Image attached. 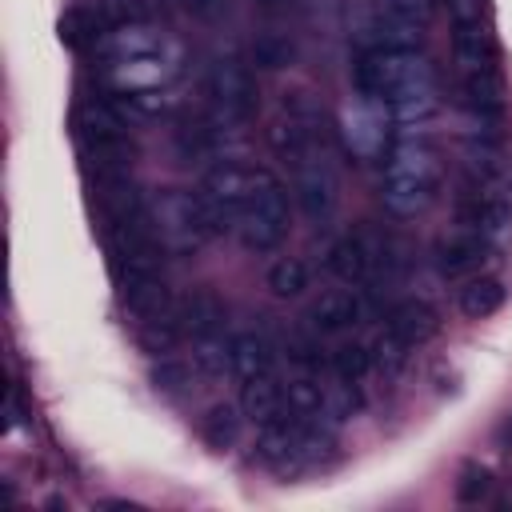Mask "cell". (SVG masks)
<instances>
[{"instance_id": "cell-1", "label": "cell", "mask_w": 512, "mask_h": 512, "mask_svg": "<svg viewBox=\"0 0 512 512\" xmlns=\"http://www.w3.org/2000/svg\"><path fill=\"white\" fill-rule=\"evenodd\" d=\"M100 72L120 96H148L168 88L180 76V44L168 32H156L148 20L144 24H120L108 28L96 44Z\"/></svg>"}, {"instance_id": "cell-2", "label": "cell", "mask_w": 512, "mask_h": 512, "mask_svg": "<svg viewBox=\"0 0 512 512\" xmlns=\"http://www.w3.org/2000/svg\"><path fill=\"white\" fill-rule=\"evenodd\" d=\"M356 92L396 120H428L436 112V68L420 52L364 48L352 68Z\"/></svg>"}, {"instance_id": "cell-3", "label": "cell", "mask_w": 512, "mask_h": 512, "mask_svg": "<svg viewBox=\"0 0 512 512\" xmlns=\"http://www.w3.org/2000/svg\"><path fill=\"white\" fill-rule=\"evenodd\" d=\"M440 184H444V156L420 140V136H408V140H396L380 164V200L392 216H420L436 196H440Z\"/></svg>"}, {"instance_id": "cell-4", "label": "cell", "mask_w": 512, "mask_h": 512, "mask_svg": "<svg viewBox=\"0 0 512 512\" xmlns=\"http://www.w3.org/2000/svg\"><path fill=\"white\" fill-rule=\"evenodd\" d=\"M292 228V208H288V188L268 172V168H256L252 172V192H248V204H244V216H240V244L248 252H272L284 244Z\"/></svg>"}, {"instance_id": "cell-5", "label": "cell", "mask_w": 512, "mask_h": 512, "mask_svg": "<svg viewBox=\"0 0 512 512\" xmlns=\"http://www.w3.org/2000/svg\"><path fill=\"white\" fill-rule=\"evenodd\" d=\"M332 144L316 140L304 152H296L292 160H284L292 168V196L300 204V212L308 220H328L340 204V176H336V160H332Z\"/></svg>"}, {"instance_id": "cell-6", "label": "cell", "mask_w": 512, "mask_h": 512, "mask_svg": "<svg viewBox=\"0 0 512 512\" xmlns=\"http://www.w3.org/2000/svg\"><path fill=\"white\" fill-rule=\"evenodd\" d=\"M148 212H152V228H156L160 244L176 256H188V252L204 248L216 236L212 224H208V212L200 204V192L168 188L148 204Z\"/></svg>"}, {"instance_id": "cell-7", "label": "cell", "mask_w": 512, "mask_h": 512, "mask_svg": "<svg viewBox=\"0 0 512 512\" xmlns=\"http://www.w3.org/2000/svg\"><path fill=\"white\" fill-rule=\"evenodd\" d=\"M204 92H208V108L220 124H244L252 120V112L260 108V88H256V76L244 60L236 56H220L212 60L208 68V80H204Z\"/></svg>"}, {"instance_id": "cell-8", "label": "cell", "mask_w": 512, "mask_h": 512, "mask_svg": "<svg viewBox=\"0 0 512 512\" xmlns=\"http://www.w3.org/2000/svg\"><path fill=\"white\" fill-rule=\"evenodd\" d=\"M248 192H252V172L240 168V164H216V168L200 180V204H204L208 224H212L216 236L240 228Z\"/></svg>"}, {"instance_id": "cell-9", "label": "cell", "mask_w": 512, "mask_h": 512, "mask_svg": "<svg viewBox=\"0 0 512 512\" xmlns=\"http://www.w3.org/2000/svg\"><path fill=\"white\" fill-rule=\"evenodd\" d=\"M460 232L480 236L488 248L504 244L512 236V196L464 180V192H460Z\"/></svg>"}, {"instance_id": "cell-10", "label": "cell", "mask_w": 512, "mask_h": 512, "mask_svg": "<svg viewBox=\"0 0 512 512\" xmlns=\"http://www.w3.org/2000/svg\"><path fill=\"white\" fill-rule=\"evenodd\" d=\"M384 260H388V244L384 240H368L364 232L340 236L328 248V272L336 280H344V284H368Z\"/></svg>"}, {"instance_id": "cell-11", "label": "cell", "mask_w": 512, "mask_h": 512, "mask_svg": "<svg viewBox=\"0 0 512 512\" xmlns=\"http://www.w3.org/2000/svg\"><path fill=\"white\" fill-rule=\"evenodd\" d=\"M256 456H260L268 468H280V472L304 468V456H300V416L284 412V416H276V420L260 424Z\"/></svg>"}, {"instance_id": "cell-12", "label": "cell", "mask_w": 512, "mask_h": 512, "mask_svg": "<svg viewBox=\"0 0 512 512\" xmlns=\"http://www.w3.org/2000/svg\"><path fill=\"white\" fill-rule=\"evenodd\" d=\"M76 132L80 144H104V140H128V116L124 104L112 96H88L76 108Z\"/></svg>"}, {"instance_id": "cell-13", "label": "cell", "mask_w": 512, "mask_h": 512, "mask_svg": "<svg viewBox=\"0 0 512 512\" xmlns=\"http://www.w3.org/2000/svg\"><path fill=\"white\" fill-rule=\"evenodd\" d=\"M464 108L472 112L476 124H500L508 108V88L496 68L464 72Z\"/></svg>"}, {"instance_id": "cell-14", "label": "cell", "mask_w": 512, "mask_h": 512, "mask_svg": "<svg viewBox=\"0 0 512 512\" xmlns=\"http://www.w3.org/2000/svg\"><path fill=\"white\" fill-rule=\"evenodd\" d=\"M172 316H176V324H180L184 336H208V332L220 328L224 304H220V296L212 288H196V292L172 300Z\"/></svg>"}, {"instance_id": "cell-15", "label": "cell", "mask_w": 512, "mask_h": 512, "mask_svg": "<svg viewBox=\"0 0 512 512\" xmlns=\"http://www.w3.org/2000/svg\"><path fill=\"white\" fill-rule=\"evenodd\" d=\"M484 260H488V244L480 236H472V232H460V236H448V240L436 244V268L448 280H460V276L480 272Z\"/></svg>"}, {"instance_id": "cell-16", "label": "cell", "mask_w": 512, "mask_h": 512, "mask_svg": "<svg viewBox=\"0 0 512 512\" xmlns=\"http://www.w3.org/2000/svg\"><path fill=\"white\" fill-rule=\"evenodd\" d=\"M240 412H244L252 424H268V420L284 416V412H288V396H284V384H280L272 372L244 380V392H240Z\"/></svg>"}, {"instance_id": "cell-17", "label": "cell", "mask_w": 512, "mask_h": 512, "mask_svg": "<svg viewBox=\"0 0 512 512\" xmlns=\"http://www.w3.org/2000/svg\"><path fill=\"white\" fill-rule=\"evenodd\" d=\"M452 56L464 72L496 68V40L488 24H452Z\"/></svg>"}, {"instance_id": "cell-18", "label": "cell", "mask_w": 512, "mask_h": 512, "mask_svg": "<svg viewBox=\"0 0 512 512\" xmlns=\"http://www.w3.org/2000/svg\"><path fill=\"white\" fill-rule=\"evenodd\" d=\"M308 316H312L316 332H344L364 316V300L356 292H348V288H332L312 304Z\"/></svg>"}, {"instance_id": "cell-19", "label": "cell", "mask_w": 512, "mask_h": 512, "mask_svg": "<svg viewBox=\"0 0 512 512\" xmlns=\"http://www.w3.org/2000/svg\"><path fill=\"white\" fill-rule=\"evenodd\" d=\"M120 288H124V308H128L136 320H152V316H160V312H168V308H172V296H168L164 272L124 280Z\"/></svg>"}, {"instance_id": "cell-20", "label": "cell", "mask_w": 512, "mask_h": 512, "mask_svg": "<svg viewBox=\"0 0 512 512\" xmlns=\"http://www.w3.org/2000/svg\"><path fill=\"white\" fill-rule=\"evenodd\" d=\"M388 328H392L400 340H408V344L416 348V344H428V340L436 336L440 320H436V312H432L424 300H400V304L388 312Z\"/></svg>"}, {"instance_id": "cell-21", "label": "cell", "mask_w": 512, "mask_h": 512, "mask_svg": "<svg viewBox=\"0 0 512 512\" xmlns=\"http://www.w3.org/2000/svg\"><path fill=\"white\" fill-rule=\"evenodd\" d=\"M272 340L264 332H240L232 336V376L236 380H252V376H264L272 372Z\"/></svg>"}, {"instance_id": "cell-22", "label": "cell", "mask_w": 512, "mask_h": 512, "mask_svg": "<svg viewBox=\"0 0 512 512\" xmlns=\"http://www.w3.org/2000/svg\"><path fill=\"white\" fill-rule=\"evenodd\" d=\"M364 32L372 36V44L368 48H396V52H420V44H424V32L428 28H416V24H404V20H392V16H384V12H368V24H364Z\"/></svg>"}, {"instance_id": "cell-23", "label": "cell", "mask_w": 512, "mask_h": 512, "mask_svg": "<svg viewBox=\"0 0 512 512\" xmlns=\"http://www.w3.org/2000/svg\"><path fill=\"white\" fill-rule=\"evenodd\" d=\"M288 396V412L304 416V420H320L324 424V404H328V380L320 376H296L292 384H284Z\"/></svg>"}, {"instance_id": "cell-24", "label": "cell", "mask_w": 512, "mask_h": 512, "mask_svg": "<svg viewBox=\"0 0 512 512\" xmlns=\"http://www.w3.org/2000/svg\"><path fill=\"white\" fill-rule=\"evenodd\" d=\"M500 304H504V284L496 276H472L460 288V312L468 320H484V316L500 312Z\"/></svg>"}, {"instance_id": "cell-25", "label": "cell", "mask_w": 512, "mask_h": 512, "mask_svg": "<svg viewBox=\"0 0 512 512\" xmlns=\"http://www.w3.org/2000/svg\"><path fill=\"white\" fill-rule=\"evenodd\" d=\"M192 364H196L204 376H212V380H220V376H232V340H224V336H216V332H208V336H196V348H192Z\"/></svg>"}, {"instance_id": "cell-26", "label": "cell", "mask_w": 512, "mask_h": 512, "mask_svg": "<svg viewBox=\"0 0 512 512\" xmlns=\"http://www.w3.org/2000/svg\"><path fill=\"white\" fill-rule=\"evenodd\" d=\"M240 416H244V412H236L232 404H212V408L204 412V420H200L204 444H208V448H232L236 436H240Z\"/></svg>"}, {"instance_id": "cell-27", "label": "cell", "mask_w": 512, "mask_h": 512, "mask_svg": "<svg viewBox=\"0 0 512 512\" xmlns=\"http://www.w3.org/2000/svg\"><path fill=\"white\" fill-rule=\"evenodd\" d=\"M56 36H60V44H68V48H96L100 44V24H96V16L88 12V8H68L60 20H56Z\"/></svg>"}, {"instance_id": "cell-28", "label": "cell", "mask_w": 512, "mask_h": 512, "mask_svg": "<svg viewBox=\"0 0 512 512\" xmlns=\"http://www.w3.org/2000/svg\"><path fill=\"white\" fill-rule=\"evenodd\" d=\"M268 288H272V296H280V300L300 296V292L308 288V264H304L300 256H280V260H272V268H268Z\"/></svg>"}, {"instance_id": "cell-29", "label": "cell", "mask_w": 512, "mask_h": 512, "mask_svg": "<svg viewBox=\"0 0 512 512\" xmlns=\"http://www.w3.org/2000/svg\"><path fill=\"white\" fill-rule=\"evenodd\" d=\"M184 332H180V324H176V316H172V308L168 312H160V316H152V320H140V332H136V340H140V348L144 352H172V344L180 340Z\"/></svg>"}, {"instance_id": "cell-30", "label": "cell", "mask_w": 512, "mask_h": 512, "mask_svg": "<svg viewBox=\"0 0 512 512\" xmlns=\"http://www.w3.org/2000/svg\"><path fill=\"white\" fill-rule=\"evenodd\" d=\"M328 364H332V376L360 384V380L372 372V352H368V344H340V348L328 356Z\"/></svg>"}, {"instance_id": "cell-31", "label": "cell", "mask_w": 512, "mask_h": 512, "mask_svg": "<svg viewBox=\"0 0 512 512\" xmlns=\"http://www.w3.org/2000/svg\"><path fill=\"white\" fill-rule=\"evenodd\" d=\"M368 352H372V368H380V372H400V368L408 364L412 344H408V340H400L392 328H384V332L368 344Z\"/></svg>"}, {"instance_id": "cell-32", "label": "cell", "mask_w": 512, "mask_h": 512, "mask_svg": "<svg viewBox=\"0 0 512 512\" xmlns=\"http://www.w3.org/2000/svg\"><path fill=\"white\" fill-rule=\"evenodd\" d=\"M372 8L392 16V20L416 24V28H428L432 16H436V0H372Z\"/></svg>"}, {"instance_id": "cell-33", "label": "cell", "mask_w": 512, "mask_h": 512, "mask_svg": "<svg viewBox=\"0 0 512 512\" xmlns=\"http://www.w3.org/2000/svg\"><path fill=\"white\" fill-rule=\"evenodd\" d=\"M252 56H256V64H260V68H288V64H292V56H296V48H292V40H288V36L264 32V36L252 44Z\"/></svg>"}, {"instance_id": "cell-34", "label": "cell", "mask_w": 512, "mask_h": 512, "mask_svg": "<svg viewBox=\"0 0 512 512\" xmlns=\"http://www.w3.org/2000/svg\"><path fill=\"white\" fill-rule=\"evenodd\" d=\"M188 384H192V368L184 360H160L152 368V388L164 396H180V392H188Z\"/></svg>"}, {"instance_id": "cell-35", "label": "cell", "mask_w": 512, "mask_h": 512, "mask_svg": "<svg viewBox=\"0 0 512 512\" xmlns=\"http://www.w3.org/2000/svg\"><path fill=\"white\" fill-rule=\"evenodd\" d=\"M488 488H492V472L472 464V468H464V476L456 484V496H460V504H480L488 496Z\"/></svg>"}, {"instance_id": "cell-36", "label": "cell", "mask_w": 512, "mask_h": 512, "mask_svg": "<svg viewBox=\"0 0 512 512\" xmlns=\"http://www.w3.org/2000/svg\"><path fill=\"white\" fill-rule=\"evenodd\" d=\"M488 0H448V20L452 24H484Z\"/></svg>"}, {"instance_id": "cell-37", "label": "cell", "mask_w": 512, "mask_h": 512, "mask_svg": "<svg viewBox=\"0 0 512 512\" xmlns=\"http://www.w3.org/2000/svg\"><path fill=\"white\" fill-rule=\"evenodd\" d=\"M288 352H292V360H300V364H308V368H320V364H324V356H320V348H316L312 340H304V336H296Z\"/></svg>"}, {"instance_id": "cell-38", "label": "cell", "mask_w": 512, "mask_h": 512, "mask_svg": "<svg viewBox=\"0 0 512 512\" xmlns=\"http://www.w3.org/2000/svg\"><path fill=\"white\" fill-rule=\"evenodd\" d=\"M20 424V400H16V388L4 392V428H16Z\"/></svg>"}, {"instance_id": "cell-39", "label": "cell", "mask_w": 512, "mask_h": 512, "mask_svg": "<svg viewBox=\"0 0 512 512\" xmlns=\"http://www.w3.org/2000/svg\"><path fill=\"white\" fill-rule=\"evenodd\" d=\"M180 4H184L192 16H212V12L220 8V0H180Z\"/></svg>"}]
</instances>
